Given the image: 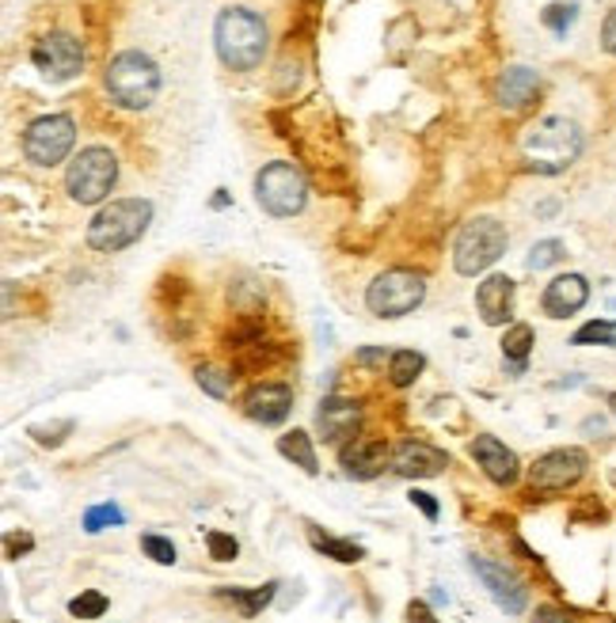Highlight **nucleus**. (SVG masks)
<instances>
[{
	"label": "nucleus",
	"instance_id": "1",
	"mask_svg": "<svg viewBox=\"0 0 616 623\" xmlns=\"http://www.w3.org/2000/svg\"><path fill=\"white\" fill-rule=\"evenodd\" d=\"M521 157L529 160V167L541 175H559L582 157V129L571 119H549L533 122V126L521 134Z\"/></svg>",
	"mask_w": 616,
	"mask_h": 623
},
{
	"label": "nucleus",
	"instance_id": "2",
	"mask_svg": "<svg viewBox=\"0 0 616 623\" xmlns=\"http://www.w3.org/2000/svg\"><path fill=\"white\" fill-rule=\"evenodd\" d=\"M213 46L218 58L236 73H248L267 53V23L251 8H225L213 23Z\"/></svg>",
	"mask_w": 616,
	"mask_h": 623
},
{
	"label": "nucleus",
	"instance_id": "3",
	"mask_svg": "<svg viewBox=\"0 0 616 623\" xmlns=\"http://www.w3.org/2000/svg\"><path fill=\"white\" fill-rule=\"evenodd\" d=\"M103 88L126 111H145L160 91V68L149 53L141 50H122L119 58H111L103 73Z\"/></svg>",
	"mask_w": 616,
	"mask_h": 623
},
{
	"label": "nucleus",
	"instance_id": "4",
	"mask_svg": "<svg viewBox=\"0 0 616 623\" xmlns=\"http://www.w3.org/2000/svg\"><path fill=\"white\" fill-rule=\"evenodd\" d=\"M149 221H152V202L145 198H119L111 202L107 210H99L88 225V244L91 251H122L130 244H137L145 233H149Z\"/></svg>",
	"mask_w": 616,
	"mask_h": 623
},
{
	"label": "nucleus",
	"instance_id": "5",
	"mask_svg": "<svg viewBox=\"0 0 616 623\" xmlns=\"http://www.w3.org/2000/svg\"><path fill=\"white\" fill-rule=\"evenodd\" d=\"M506 251V228L498 225L495 217H476L468 221L457 233V244H453V266L465 278H476L488 266H495Z\"/></svg>",
	"mask_w": 616,
	"mask_h": 623
},
{
	"label": "nucleus",
	"instance_id": "6",
	"mask_svg": "<svg viewBox=\"0 0 616 623\" xmlns=\"http://www.w3.org/2000/svg\"><path fill=\"white\" fill-rule=\"evenodd\" d=\"M114 183H119V160H114L111 149H99V145L96 149H84L65 172L69 198L81 205L103 202V198L114 190Z\"/></svg>",
	"mask_w": 616,
	"mask_h": 623
},
{
	"label": "nucleus",
	"instance_id": "7",
	"mask_svg": "<svg viewBox=\"0 0 616 623\" xmlns=\"http://www.w3.org/2000/svg\"><path fill=\"white\" fill-rule=\"evenodd\" d=\"M256 198L271 217H294L308 202V183L286 160H274L256 175Z\"/></svg>",
	"mask_w": 616,
	"mask_h": 623
},
{
	"label": "nucleus",
	"instance_id": "8",
	"mask_svg": "<svg viewBox=\"0 0 616 623\" xmlns=\"http://www.w3.org/2000/svg\"><path fill=\"white\" fill-rule=\"evenodd\" d=\"M422 297H427V282L415 271H384L366 289L369 312L381 315V320H399V315L415 312Z\"/></svg>",
	"mask_w": 616,
	"mask_h": 623
},
{
	"label": "nucleus",
	"instance_id": "9",
	"mask_svg": "<svg viewBox=\"0 0 616 623\" xmlns=\"http://www.w3.org/2000/svg\"><path fill=\"white\" fill-rule=\"evenodd\" d=\"M76 145V122L69 114H42L23 134V157L38 167H53L73 152Z\"/></svg>",
	"mask_w": 616,
	"mask_h": 623
},
{
	"label": "nucleus",
	"instance_id": "10",
	"mask_svg": "<svg viewBox=\"0 0 616 623\" xmlns=\"http://www.w3.org/2000/svg\"><path fill=\"white\" fill-rule=\"evenodd\" d=\"M30 61H35L38 73H42L46 80H53V84L73 80V76L84 73L81 42H76L73 35H65V30H50V35L38 38L35 50H30Z\"/></svg>",
	"mask_w": 616,
	"mask_h": 623
},
{
	"label": "nucleus",
	"instance_id": "11",
	"mask_svg": "<svg viewBox=\"0 0 616 623\" xmlns=\"http://www.w3.org/2000/svg\"><path fill=\"white\" fill-rule=\"evenodd\" d=\"M590 457L582 449H552L529 468V487L544 490V495H556V490H567L587 475Z\"/></svg>",
	"mask_w": 616,
	"mask_h": 623
},
{
	"label": "nucleus",
	"instance_id": "12",
	"mask_svg": "<svg viewBox=\"0 0 616 623\" xmlns=\"http://www.w3.org/2000/svg\"><path fill=\"white\" fill-rule=\"evenodd\" d=\"M338 464L350 479H377L384 468H392V449L384 437H350L338 452Z\"/></svg>",
	"mask_w": 616,
	"mask_h": 623
},
{
	"label": "nucleus",
	"instance_id": "13",
	"mask_svg": "<svg viewBox=\"0 0 616 623\" xmlns=\"http://www.w3.org/2000/svg\"><path fill=\"white\" fill-rule=\"evenodd\" d=\"M468 566H472L476 574H480V582L488 586V594L495 597L498 609H506L510 616H518V612H526V586H521L518 578H514L506 566L491 563V559L483 556H472L468 559Z\"/></svg>",
	"mask_w": 616,
	"mask_h": 623
},
{
	"label": "nucleus",
	"instance_id": "14",
	"mask_svg": "<svg viewBox=\"0 0 616 623\" xmlns=\"http://www.w3.org/2000/svg\"><path fill=\"white\" fill-rule=\"evenodd\" d=\"M472 457L476 464L483 468V475H488L491 483H498V487H514L521 475V460L514 449H506L503 441H498L495 434H480L472 441Z\"/></svg>",
	"mask_w": 616,
	"mask_h": 623
},
{
	"label": "nucleus",
	"instance_id": "15",
	"mask_svg": "<svg viewBox=\"0 0 616 623\" xmlns=\"http://www.w3.org/2000/svg\"><path fill=\"white\" fill-rule=\"evenodd\" d=\"M294 411V388L289 384H256V388L244 396V414L251 422H263V426H279L289 419Z\"/></svg>",
	"mask_w": 616,
	"mask_h": 623
},
{
	"label": "nucleus",
	"instance_id": "16",
	"mask_svg": "<svg viewBox=\"0 0 616 623\" xmlns=\"http://www.w3.org/2000/svg\"><path fill=\"white\" fill-rule=\"evenodd\" d=\"M445 464H449V457L427 441H404L392 449V472L404 475V479H430V475H442Z\"/></svg>",
	"mask_w": 616,
	"mask_h": 623
},
{
	"label": "nucleus",
	"instance_id": "17",
	"mask_svg": "<svg viewBox=\"0 0 616 623\" xmlns=\"http://www.w3.org/2000/svg\"><path fill=\"white\" fill-rule=\"evenodd\" d=\"M358 422H361V407L354 403V399L328 396L316 407V429H320L323 445H338L343 437H354Z\"/></svg>",
	"mask_w": 616,
	"mask_h": 623
},
{
	"label": "nucleus",
	"instance_id": "18",
	"mask_svg": "<svg viewBox=\"0 0 616 623\" xmlns=\"http://www.w3.org/2000/svg\"><path fill=\"white\" fill-rule=\"evenodd\" d=\"M587 301H590V282L582 278V274H559V278L549 282V289H544L541 309L544 315H552V320H567V315L587 309Z\"/></svg>",
	"mask_w": 616,
	"mask_h": 623
},
{
	"label": "nucleus",
	"instance_id": "19",
	"mask_svg": "<svg viewBox=\"0 0 616 623\" xmlns=\"http://www.w3.org/2000/svg\"><path fill=\"white\" fill-rule=\"evenodd\" d=\"M537 96H541V76L526 65H510L495 84V99L503 111H526Z\"/></svg>",
	"mask_w": 616,
	"mask_h": 623
},
{
	"label": "nucleus",
	"instance_id": "20",
	"mask_svg": "<svg viewBox=\"0 0 616 623\" xmlns=\"http://www.w3.org/2000/svg\"><path fill=\"white\" fill-rule=\"evenodd\" d=\"M476 304H480V320L488 323V327H503L514 309V282L506 278V274L483 278L480 289H476Z\"/></svg>",
	"mask_w": 616,
	"mask_h": 623
},
{
	"label": "nucleus",
	"instance_id": "21",
	"mask_svg": "<svg viewBox=\"0 0 616 623\" xmlns=\"http://www.w3.org/2000/svg\"><path fill=\"white\" fill-rule=\"evenodd\" d=\"M274 594H279V582H267V586H256V589H218L221 601L236 605V612H241L244 620L259 616V612L274 601Z\"/></svg>",
	"mask_w": 616,
	"mask_h": 623
},
{
	"label": "nucleus",
	"instance_id": "22",
	"mask_svg": "<svg viewBox=\"0 0 616 623\" xmlns=\"http://www.w3.org/2000/svg\"><path fill=\"white\" fill-rule=\"evenodd\" d=\"M529 350H533V327H529V323H514L503 338V361H506V369H510V376L526 373Z\"/></svg>",
	"mask_w": 616,
	"mask_h": 623
},
{
	"label": "nucleus",
	"instance_id": "23",
	"mask_svg": "<svg viewBox=\"0 0 616 623\" xmlns=\"http://www.w3.org/2000/svg\"><path fill=\"white\" fill-rule=\"evenodd\" d=\"M279 452L286 460H294L297 468H301L305 475H316L320 472V464H316V449H312V437L305 434V429H289V434L279 437Z\"/></svg>",
	"mask_w": 616,
	"mask_h": 623
},
{
	"label": "nucleus",
	"instance_id": "24",
	"mask_svg": "<svg viewBox=\"0 0 616 623\" xmlns=\"http://www.w3.org/2000/svg\"><path fill=\"white\" fill-rule=\"evenodd\" d=\"M308 540H312L316 551H323V556L335 559V563H361V559H366V548H361V544L338 540V536H328V533H320L316 525L308 528Z\"/></svg>",
	"mask_w": 616,
	"mask_h": 623
},
{
	"label": "nucleus",
	"instance_id": "25",
	"mask_svg": "<svg viewBox=\"0 0 616 623\" xmlns=\"http://www.w3.org/2000/svg\"><path fill=\"white\" fill-rule=\"evenodd\" d=\"M427 369V358L415 350H396L389 358V381L396 384V388H407V384L419 381V373Z\"/></svg>",
	"mask_w": 616,
	"mask_h": 623
},
{
	"label": "nucleus",
	"instance_id": "26",
	"mask_svg": "<svg viewBox=\"0 0 616 623\" xmlns=\"http://www.w3.org/2000/svg\"><path fill=\"white\" fill-rule=\"evenodd\" d=\"M575 346H616V320H590L575 331Z\"/></svg>",
	"mask_w": 616,
	"mask_h": 623
},
{
	"label": "nucleus",
	"instance_id": "27",
	"mask_svg": "<svg viewBox=\"0 0 616 623\" xmlns=\"http://www.w3.org/2000/svg\"><path fill=\"white\" fill-rule=\"evenodd\" d=\"M564 256H567L564 240H541V244H533L526 266H529V271H549V266L564 263Z\"/></svg>",
	"mask_w": 616,
	"mask_h": 623
},
{
	"label": "nucleus",
	"instance_id": "28",
	"mask_svg": "<svg viewBox=\"0 0 616 623\" xmlns=\"http://www.w3.org/2000/svg\"><path fill=\"white\" fill-rule=\"evenodd\" d=\"M119 525H126V513L111 502L91 506V510L84 513V533H99V528H119Z\"/></svg>",
	"mask_w": 616,
	"mask_h": 623
},
{
	"label": "nucleus",
	"instance_id": "29",
	"mask_svg": "<svg viewBox=\"0 0 616 623\" xmlns=\"http://www.w3.org/2000/svg\"><path fill=\"white\" fill-rule=\"evenodd\" d=\"M69 612H73L76 620H99L107 612V597L99 594V589H84L81 597L69 601Z\"/></svg>",
	"mask_w": 616,
	"mask_h": 623
},
{
	"label": "nucleus",
	"instance_id": "30",
	"mask_svg": "<svg viewBox=\"0 0 616 623\" xmlns=\"http://www.w3.org/2000/svg\"><path fill=\"white\" fill-rule=\"evenodd\" d=\"M195 381H198V388H206L213 399H225V396H229V388H233V373H221V369H213V365H202V369H198Z\"/></svg>",
	"mask_w": 616,
	"mask_h": 623
},
{
	"label": "nucleus",
	"instance_id": "31",
	"mask_svg": "<svg viewBox=\"0 0 616 623\" xmlns=\"http://www.w3.org/2000/svg\"><path fill=\"white\" fill-rule=\"evenodd\" d=\"M141 551L152 559V563H160V566H172L175 559V544L168 540V536H157V533H149V536H141Z\"/></svg>",
	"mask_w": 616,
	"mask_h": 623
},
{
	"label": "nucleus",
	"instance_id": "32",
	"mask_svg": "<svg viewBox=\"0 0 616 623\" xmlns=\"http://www.w3.org/2000/svg\"><path fill=\"white\" fill-rule=\"evenodd\" d=\"M206 548H210V556L218 559V563H233L236 556H241V544H236V536L229 533H206Z\"/></svg>",
	"mask_w": 616,
	"mask_h": 623
},
{
	"label": "nucleus",
	"instance_id": "33",
	"mask_svg": "<svg viewBox=\"0 0 616 623\" xmlns=\"http://www.w3.org/2000/svg\"><path fill=\"white\" fill-rule=\"evenodd\" d=\"M579 20V4H552L544 8V27H552L556 35H567V27Z\"/></svg>",
	"mask_w": 616,
	"mask_h": 623
},
{
	"label": "nucleus",
	"instance_id": "34",
	"mask_svg": "<svg viewBox=\"0 0 616 623\" xmlns=\"http://www.w3.org/2000/svg\"><path fill=\"white\" fill-rule=\"evenodd\" d=\"M61 429H73V422H61V426H53V434H50V426H35L30 434H35L38 445H61V441H65V434H61Z\"/></svg>",
	"mask_w": 616,
	"mask_h": 623
},
{
	"label": "nucleus",
	"instance_id": "35",
	"mask_svg": "<svg viewBox=\"0 0 616 623\" xmlns=\"http://www.w3.org/2000/svg\"><path fill=\"white\" fill-rule=\"evenodd\" d=\"M407 623H442V620L430 612L427 601H411V605H407Z\"/></svg>",
	"mask_w": 616,
	"mask_h": 623
},
{
	"label": "nucleus",
	"instance_id": "36",
	"mask_svg": "<svg viewBox=\"0 0 616 623\" xmlns=\"http://www.w3.org/2000/svg\"><path fill=\"white\" fill-rule=\"evenodd\" d=\"M411 506H419V510L427 513V521H438V502L427 490H411Z\"/></svg>",
	"mask_w": 616,
	"mask_h": 623
},
{
	"label": "nucleus",
	"instance_id": "37",
	"mask_svg": "<svg viewBox=\"0 0 616 623\" xmlns=\"http://www.w3.org/2000/svg\"><path fill=\"white\" fill-rule=\"evenodd\" d=\"M602 46L616 58V8H613L609 15H605V23H602Z\"/></svg>",
	"mask_w": 616,
	"mask_h": 623
},
{
	"label": "nucleus",
	"instance_id": "38",
	"mask_svg": "<svg viewBox=\"0 0 616 623\" xmlns=\"http://www.w3.org/2000/svg\"><path fill=\"white\" fill-rule=\"evenodd\" d=\"M384 358H392V353L389 350H354V361H358V365H366V369L384 365Z\"/></svg>",
	"mask_w": 616,
	"mask_h": 623
},
{
	"label": "nucleus",
	"instance_id": "39",
	"mask_svg": "<svg viewBox=\"0 0 616 623\" xmlns=\"http://www.w3.org/2000/svg\"><path fill=\"white\" fill-rule=\"evenodd\" d=\"M533 623H575V620L567 616L564 609H552V605H544V609H537Z\"/></svg>",
	"mask_w": 616,
	"mask_h": 623
},
{
	"label": "nucleus",
	"instance_id": "40",
	"mask_svg": "<svg viewBox=\"0 0 616 623\" xmlns=\"http://www.w3.org/2000/svg\"><path fill=\"white\" fill-rule=\"evenodd\" d=\"M35 540L30 536H8V559H20V551H30Z\"/></svg>",
	"mask_w": 616,
	"mask_h": 623
},
{
	"label": "nucleus",
	"instance_id": "41",
	"mask_svg": "<svg viewBox=\"0 0 616 623\" xmlns=\"http://www.w3.org/2000/svg\"><path fill=\"white\" fill-rule=\"evenodd\" d=\"M609 403H613V411H616V396H613V399H609Z\"/></svg>",
	"mask_w": 616,
	"mask_h": 623
},
{
	"label": "nucleus",
	"instance_id": "42",
	"mask_svg": "<svg viewBox=\"0 0 616 623\" xmlns=\"http://www.w3.org/2000/svg\"><path fill=\"white\" fill-rule=\"evenodd\" d=\"M609 479H613V487H616V472H613V475H609Z\"/></svg>",
	"mask_w": 616,
	"mask_h": 623
}]
</instances>
